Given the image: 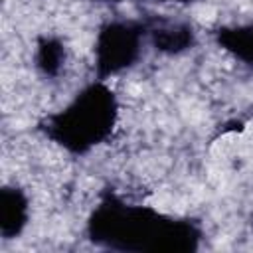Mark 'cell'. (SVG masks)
I'll return each instance as SVG.
<instances>
[{
  "instance_id": "obj_4",
  "label": "cell",
  "mask_w": 253,
  "mask_h": 253,
  "mask_svg": "<svg viewBox=\"0 0 253 253\" xmlns=\"http://www.w3.org/2000/svg\"><path fill=\"white\" fill-rule=\"evenodd\" d=\"M150 45L164 55H180L196 45L192 24L168 18H144Z\"/></svg>"
},
{
  "instance_id": "obj_8",
  "label": "cell",
  "mask_w": 253,
  "mask_h": 253,
  "mask_svg": "<svg viewBox=\"0 0 253 253\" xmlns=\"http://www.w3.org/2000/svg\"><path fill=\"white\" fill-rule=\"evenodd\" d=\"M91 2H111V4H117V2H136V0H91ZM152 2H176V4H190L194 0H152Z\"/></svg>"
},
{
  "instance_id": "obj_6",
  "label": "cell",
  "mask_w": 253,
  "mask_h": 253,
  "mask_svg": "<svg viewBox=\"0 0 253 253\" xmlns=\"http://www.w3.org/2000/svg\"><path fill=\"white\" fill-rule=\"evenodd\" d=\"M211 38L219 49L253 69V22L219 26L211 30Z\"/></svg>"
},
{
  "instance_id": "obj_2",
  "label": "cell",
  "mask_w": 253,
  "mask_h": 253,
  "mask_svg": "<svg viewBox=\"0 0 253 253\" xmlns=\"http://www.w3.org/2000/svg\"><path fill=\"white\" fill-rule=\"evenodd\" d=\"M119 123V99L107 81L95 79L73 99L38 123V130L73 156H85L107 142Z\"/></svg>"
},
{
  "instance_id": "obj_3",
  "label": "cell",
  "mask_w": 253,
  "mask_h": 253,
  "mask_svg": "<svg viewBox=\"0 0 253 253\" xmlns=\"http://www.w3.org/2000/svg\"><path fill=\"white\" fill-rule=\"evenodd\" d=\"M148 40L146 20L115 18L97 30L93 43V69L95 77L107 81L130 69L142 55V45Z\"/></svg>"
},
{
  "instance_id": "obj_7",
  "label": "cell",
  "mask_w": 253,
  "mask_h": 253,
  "mask_svg": "<svg viewBox=\"0 0 253 253\" xmlns=\"http://www.w3.org/2000/svg\"><path fill=\"white\" fill-rule=\"evenodd\" d=\"M34 63L36 69L47 77V79H55L63 65H65V43L61 38L57 36H49L43 34L36 40V51H34Z\"/></svg>"
},
{
  "instance_id": "obj_5",
  "label": "cell",
  "mask_w": 253,
  "mask_h": 253,
  "mask_svg": "<svg viewBox=\"0 0 253 253\" xmlns=\"http://www.w3.org/2000/svg\"><path fill=\"white\" fill-rule=\"evenodd\" d=\"M30 221V198L20 186H2L0 190V235L10 241L24 233Z\"/></svg>"
},
{
  "instance_id": "obj_1",
  "label": "cell",
  "mask_w": 253,
  "mask_h": 253,
  "mask_svg": "<svg viewBox=\"0 0 253 253\" xmlns=\"http://www.w3.org/2000/svg\"><path fill=\"white\" fill-rule=\"evenodd\" d=\"M85 235L95 247L121 253H194L204 229L194 217L132 204L107 190L85 221Z\"/></svg>"
}]
</instances>
